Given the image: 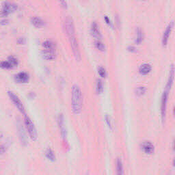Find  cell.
Here are the masks:
<instances>
[{"mask_svg": "<svg viewBox=\"0 0 175 175\" xmlns=\"http://www.w3.org/2000/svg\"><path fill=\"white\" fill-rule=\"evenodd\" d=\"M96 92L98 93H100L101 92L103 91V82L100 79H98L96 80Z\"/></svg>", "mask_w": 175, "mask_h": 175, "instance_id": "obj_24", "label": "cell"}, {"mask_svg": "<svg viewBox=\"0 0 175 175\" xmlns=\"http://www.w3.org/2000/svg\"><path fill=\"white\" fill-rule=\"evenodd\" d=\"M8 20L7 19H1V23H0V24H1V25H4V24H8Z\"/></svg>", "mask_w": 175, "mask_h": 175, "instance_id": "obj_32", "label": "cell"}, {"mask_svg": "<svg viewBox=\"0 0 175 175\" xmlns=\"http://www.w3.org/2000/svg\"><path fill=\"white\" fill-rule=\"evenodd\" d=\"M174 71H175V67L173 64H172L171 67H170V69L168 79L166 86H165V88H166V90L168 91L169 89H170L172 84H173L174 79Z\"/></svg>", "mask_w": 175, "mask_h": 175, "instance_id": "obj_14", "label": "cell"}, {"mask_svg": "<svg viewBox=\"0 0 175 175\" xmlns=\"http://www.w3.org/2000/svg\"><path fill=\"white\" fill-rule=\"evenodd\" d=\"M104 19H105V21H106L107 24L108 25H109L110 27H112V28H114V25H113V24H112V23L111 20H110V19H109V17H108L107 16L105 15V16H104Z\"/></svg>", "mask_w": 175, "mask_h": 175, "instance_id": "obj_29", "label": "cell"}, {"mask_svg": "<svg viewBox=\"0 0 175 175\" xmlns=\"http://www.w3.org/2000/svg\"><path fill=\"white\" fill-rule=\"evenodd\" d=\"M143 39V34H142V30L140 27H138L136 29V38H135V43L137 44L141 43Z\"/></svg>", "mask_w": 175, "mask_h": 175, "instance_id": "obj_19", "label": "cell"}, {"mask_svg": "<svg viewBox=\"0 0 175 175\" xmlns=\"http://www.w3.org/2000/svg\"><path fill=\"white\" fill-rule=\"evenodd\" d=\"M57 123H58L60 130L61 135L64 140H65L66 138V129L65 126V123H64V118L63 114H60L57 117Z\"/></svg>", "mask_w": 175, "mask_h": 175, "instance_id": "obj_8", "label": "cell"}, {"mask_svg": "<svg viewBox=\"0 0 175 175\" xmlns=\"http://www.w3.org/2000/svg\"><path fill=\"white\" fill-rule=\"evenodd\" d=\"M69 41H70V44L72 48V51L74 54V56L77 60H80L81 59V53H80L79 47L78 45V42L77 38H76L75 36H72L68 37Z\"/></svg>", "mask_w": 175, "mask_h": 175, "instance_id": "obj_4", "label": "cell"}, {"mask_svg": "<svg viewBox=\"0 0 175 175\" xmlns=\"http://www.w3.org/2000/svg\"><path fill=\"white\" fill-rule=\"evenodd\" d=\"M95 46L98 49H99L100 51H104L105 49V45L99 40H97L96 41H95Z\"/></svg>", "mask_w": 175, "mask_h": 175, "instance_id": "obj_25", "label": "cell"}, {"mask_svg": "<svg viewBox=\"0 0 175 175\" xmlns=\"http://www.w3.org/2000/svg\"><path fill=\"white\" fill-rule=\"evenodd\" d=\"M174 150L175 151V140H174Z\"/></svg>", "mask_w": 175, "mask_h": 175, "instance_id": "obj_35", "label": "cell"}, {"mask_svg": "<svg viewBox=\"0 0 175 175\" xmlns=\"http://www.w3.org/2000/svg\"><path fill=\"white\" fill-rule=\"evenodd\" d=\"M41 56L45 60H54L56 56V50L45 49L41 51Z\"/></svg>", "mask_w": 175, "mask_h": 175, "instance_id": "obj_10", "label": "cell"}, {"mask_svg": "<svg viewBox=\"0 0 175 175\" xmlns=\"http://www.w3.org/2000/svg\"><path fill=\"white\" fill-rule=\"evenodd\" d=\"M60 4L62 5L63 7H64V8H66V7H67V3H66V1H61Z\"/></svg>", "mask_w": 175, "mask_h": 175, "instance_id": "obj_33", "label": "cell"}, {"mask_svg": "<svg viewBox=\"0 0 175 175\" xmlns=\"http://www.w3.org/2000/svg\"><path fill=\"white\" fill-rule=\"evenodd\" d=\"M24 120L25 125L26 126L27 130L28 131V133L31 139L33 140H36L37 139V131H36V127L34 126V123H32V120L29 118V117L26 114H25Z\"/></svg>", "mask_w": 175, "mask_h": 175, "instance_id": "obj_2", "label": "cell"}, {"mask_svg": "<svg viewBox=\"0 0 175 175\" xmlns=\"http://www.w3.org/2000/svg\"><path fill=\"white\" fill-rule=\"evenodd\" d=\"M8 61L10 62V64H11V66H12V67L13 66H17L18 64V60L16 58L15 56H10L8 57Z\"/></svg>", "mask_w": 175, "mask_h": 175, "instance_id": "obj_23", "label": "cell"}, {"mask_svg": "<svg viewBox=\"0 0 175 175\" xmlns=\"http://www.w3.org/2000/svg\"><path fill=\"white\" fill-rule=\"evenodd\" d=\"M72 110L76 114H79L82 108V93L81 88L77 85H73L72 87Z\"/></svg>", "mask_w": 175, "mask_h": 175, "instance_id": "obj_1", "label": "cell"}, {"mask_svg": "<svg viewBox=\"0 0 175 175\" xmlns=\"http://www.w3.org/2000/svg\"><path fill=\"white\" fill-rule=\"evenodd\" d=\"M90 32L92 35H93L94 37L96 38L99 39L101 37V34L99 30V25L97 23L96 21H93L91 24V27H90Z\"/></svg>", "mask_w": 175, "mask_h": 175, "instance_id": "obj_13", "label": "cell"}, {"mask_svg": "<svg viewBox=\"0 0 175 175\" xmlns=\"http://www.w3.org/2000/svg\"><path fill=\"white\" fill-rule=\"evenodd\" d=\"M18 130H19V138H20L21 142V144L23 145H26L27 144L26 135H25L24 128H23V126H22L21 125V124H19V128H18Z\"/></svg>", "mask_w": 175, "mask_h": 175, "instance_id": "obj_15", "label": "cell"}, {"mask_svg": "<svg viewBox=\"0 0 175 175\" xmlns=\"http://www.w3.org/2000/svg\"><path fill=\"white\" fill-rule=\"evenodd\" d=\"M127 49L129 51H131V52H133V51H136V48H135L134 46L133 45H130L129 46V47H127Z\"/></svg>", "mask_w": 175, "mask_h": 175, "instance_id": "obj_31", "label": "cell"}, {"mask_svg": "<svg viewBox=\"0 0 175 175\" xmlns=\"http://www.w3.org/2000/svg\"><path fill=\"white\" fill-rule=\"evenodd\" d=\"M168 96V91L165 90L162 94V101H161V116H162V119L163 121H164L165 113H166Z\"/></svg>", "mask_w": 175, "mask_h": 175, "instance_id": "obj_7", "label": "cell"}, {"mask_svg": "<svg viewBox=\"0 0 175 175\" xmlns=\"http://www.w3.org/2000/svg\"><path fill=\"white\" fill-rule=\"evenodd\" d=\"M105 121H106V123H107V125L108 126V127L110 129H112V121H111V118H110V117L109 115L106 114V116H105Z\"/></svg>", "mask_w": 175, "mask_h": 175, "instance_id": "obj_28", "label": "cell"}, {"mask_svg": "<svg viewBox=\"0 0 175 175\" xmlns=\"http://www.w3.org/2000/svg\"><path fill=\"white\" fill-rule=\"evenodd\" d=\"M174 116H175V107H174Z\"/></svg>", "mask_w": 175, "mask_h": 175, "instance_id": "obj_36", "label": "cell"}, {"mask_svg": "<svg viewBox=\"0 0 175 175\" xmlns=\"http://www.w3.org/2000/svg\"><path fill=\"white\" fill-rule=\"evenodd\" d=\"M45 155L47 157V158L48 160H49L50 161H54L56 160V155H55L54 152L51 149H48L47 151L45 152Z\"/></svg>", "mask_w": 175, "mask_h": 175, "instance_id": "obj_20", "label": "cell"}, {"mask_svg": "<svg viewBox=\"0 0 175 175\" xmlns=\"http://www.w3.org/2000/svg\"><path fill=\"white\" fill-rule=\"evenodd\" d=\"M173 165L174 166H175V158L174 159V160H173Z\"/></svg>", "mask_w": 175, "mask_h": 175, "instance_id": "obj_34", "label": "cell"}, {"mask_svg": "<svg viewBox=\"0 0 175 175\" xmlns=\"http://www.w3.org/2000/svg\"><path fill=\"white\" fill-rule=\"evenodd\" d=\"M151 69H152V67L150 64H147V63H144V64H142V65L140 66L139 71L141 74L145 75V74H147V73H149V72H150V71H151Z\"/></svg>", "mask_w": 175, "mask_h": 175, "instance_id": "obj_18", "label": "cell"}, {"mask_svg": "<svg viewBox=\"0 0 175 175\" xmlns=\"http://www.w3.org/2000/svg\"><path fill=\"white\" fill-rule=\"evenodd\" d=\"M17 4L9 3V2H4L1 9V16L2 17H6L9 13L14 12V11L17 10Z\"/></svg>", "mask_w": 175, "mask_h": 175, "instance_id": "obj_5", "label": "cell"}, {"mask_svg": "<svg viewBox=\"0 0 175 175\" xmlns=\"http://www.w3.org/2000/svg\"><path fill=\"white\" fill-rule=\"evenodd\" d=\"M98 73L100 75L101 77H105V76H106V71H105V69L102 67V66H100V67L98 68Z\"/></svg>", "mask_w": 175, "mask_h": 175, "instance_id": "obj_26", "label": "cell"}, {"mask_svg": "<svg viewBox=\"0 0 175 175\" xmlns=\"http://www.w3.org/2000/svg\"><path fill=\"white\" fill-rule=\"evenodd\" d=\"M141 148L146 154H152L155 150L154 145L150 141L142 142L141 143Z\"/></svg>", "mask_w": 175, "mask_h": 175, "instance_id": "obj_11", "label": "cell"}, {"mask_svg": "<svg viewBox=\"0 0 175 175\" xmlns=\"http://www.w3.org/2000/svg\"><path fill=\"white\" fill-rule=\"evenodd\" d=\"M8 96H10V99L12 100L14 104H15V106L17 107V109L19 110V111L22 113V114H25L24 106V105H23L20 99L18 97V96L16 95V94L12 91H8Z\"/></svg>", "mask_w": 175, "mask_h": 175, "instance_id": "obj_6", "label": "cell"}, {"mask_svg": "<svg viewBox=\"0 0 175 175\" xmlns=\"http://www.w3.org/2000/svg\"><path fill=\"white\" fill-rule=\"evenodd\" d=\"M174 22L171 21L170 24L168 25V26L165 28V31L163 32V36H162V44L163 46H166L168 43V40L169 36L170 35V33H171L172 27H173Z\"/></svg>", "mask_w": 175, "mask_h": 175, "instance_id": "obj_9", "label": "cell"}, {"mask_svg": "<svg viewBox=\"0 0 175 175\" xmlns=\"http://www.w3.org/2000/svg\"><path fill=\"white\" fill-rule=\"evenodd\" d=\"M29 75L26 72H20L15 75V79L19 83H26L29 81Z\"/></svg>", "mask_w": 175, "mask_h": 175, "instance_id": "obj_12", "label": "cell"}, {"mask_svg": "<svg viewBox=\"0 0 175 175\" xmlns=\"http://www.w3.org/2000/svg\"><path fill=\"white\" fill-rule=\"evenodd\" d=\"M116 175H124V168L123 162L121 158H117L116 160Z\"/></svg>", "mask_w": 175, "mask_h": 175, "instance_id": "obj_16", "label": "cell"}, {"mask_svg": "<svg viewBox=\"0 0 175 175\" xmlns=\"http://www.w3.org/2000/svg\"><path fill=\"white\" fill-rule=\"evenodd\" d=\"M146 92V88L145 87L143 86H139L137 87L135 89V93L138 96H141L142 94H144Z\"/></svg>", "mask_w": 175, "mask_h": 175, "instance_id": "obj_22", "label": "cell"}, {"mask_svg": "<svg viewBox=\"0 0 175 175\" xmlns=\"http://www.w3.org/2000/svg\"><path fill=\"white\" fill-rule=\"evenodd\" d=\"M1 68H12V66H11V64H10V62H9L8 60L2 61L1 62Z\"/></svg>", "mask_w": 175, "mask_h": 175, "instance_id": "obj_27", "label": "cell"}, {"mask_svg": "<svg viewBox=\"0 0 175 175\" xmlns=\"http://www.w3.org/2000/svg\"><path fill=\"white\" fill-rule=\"evenodd\" d=\"M43 46L45 47V49H55L56 48V44L51 40H45L43 43Z\"/></svg>", "mask_w": 175, "mask_h": 175, "instance_id": "obj_21", "label": "cell"}, {"mask_svg": "<svg viewBox=\"0 0 175 175\" xmlns=\"http://www.w3.org/2000/svg\"><path fill=\"white\" fill-rule=\"evenodd\" d=\"M25 42H26V39L24 37H20L17 40V43L19 44H25Z\"/></svg>", "mask_w": 175, "mask_h": 175, "instance_id": "obj_30", "label": "cell"}, {"mask_svg": "<svg viewBox=\"0 0 175 175\" xmlns=\"http://www.w3.org/2000/svg\"><path fill=\"white\" fill-rule=\"evenodd\" d=\"M64 27L68 37H70V36H75L74 23H73L72 17H71L70 16H67L64 19Z\"/></svg>", "mask_w": 175, "mask_h": 175, "instance_id": "obj_3", "label": "cell"}, {"mask_svg": "<svg viewBox=\"0 0 175 175\" xmlns=\"http://www.w3.org/2000/svg\"><path fill=\"white\" fill-rule=\"evenodd\" d=\"M31 22L34 26L36 27H43L45 25V21L40 17H34L31 19Z\"/></svg>", "mask_w": 175, "mask_h": 175, "instance_id": "obj_17", "label": "cell"}]
</instances>
